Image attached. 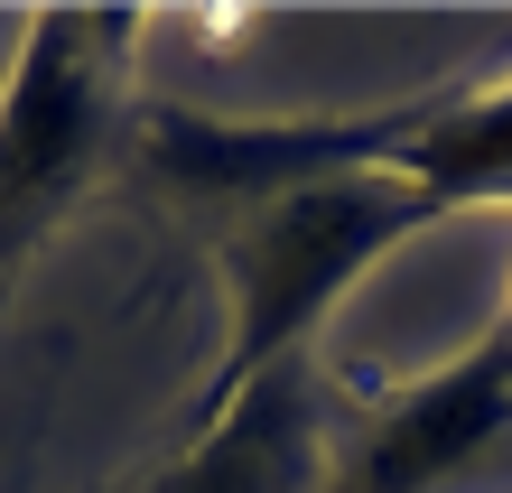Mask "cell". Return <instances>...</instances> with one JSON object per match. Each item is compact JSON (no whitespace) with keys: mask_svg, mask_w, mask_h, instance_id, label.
<instances>
[{"mask_svg":"<svg viewBox=\"0 0 512 493\" xmlns=\"http://www.w3.org/2000/svg\"><path fill=\"white\" fill-rule=\"evenodd\" d=\"M438 214H457V205L429 196L401 168H326V177L261 196L243 242H233V345L215 363V382H205V419H224L252 382L289 373L308 326Z\"/></svg>","mask_w":512,"mask_h":493,"instance_id":"obj_1","label":"cell"},{"mask_svg":"<svg viewBox=\"0 0 512 493\" xmlns=\"http://www.w3.org/2000/svg\"><path fill=\"white\" fill-rule=\"evenodd\" d=\"M131 19L122 10H38L28 47L0 94V270L84 196L103 140H112V56Z\"/></svg>","mask_w":512,"mask_h":493,"instance_id":"obj_2","label":"cell"},{"mask_svg":"<svg viewBox=\"0 0 512 493\" xmlns=\"http://www.w3.org/2000/svg\"><path fill=\"white\" fill-rule=\"evenodd\" d=\"M503 419H512V317L466 363H447L438 382L391 400L382 428L364 438V456L345 475H326V493H438Z\"/></svg>","mask_w":512,"mask_h":493,"instance_id":"obj_3","label":"cell"},{"mask_svg":"<svg viewBox=\"0 0 512 493\" xmlns=\"http://www.w3.org/2000/svg\"><path fill=\"white\" fill-rule=\"evenodd\" d=\"M131 493H326L317 400L298 391V373H270V382H252L233 400L224 419H205L177 466H159Z\"/></svg>","mask_w":512,"mask_h":493,"instance_id":"obj_4","label":"cell"}]
</instances>
